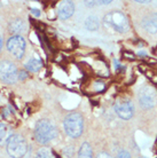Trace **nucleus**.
I'll return each instance as SVG.
<instances>
[{"mask_svg": "<svg viewBox=\"0 0 157 158\" xmlns=\"http://www.w3.org/2000/svg\"><path fill=\"white\" fill-rule=\"evenodd\" d=\"M57 136V130L48 119H40L35 126V138L40 144H47Z\"/></svg>", "mask_w": 157, "mask_h": 158, "instance_id": "f257e3e1", "label": "nucleus"}, {"mask_svg": "<svg viewBox=\"0 0 157 158\" xmlns=\"http://www.w3.org/2000/svg\"><path fill=\"white\" fill-rule=\"evenodd\" d=\"M63 125H64L66 133L70 138L77 139L82 135L84 130V119L80 114H77V112L69 114L64 119Z\"/></svg>", "mask_w": 157, "mask_h": 158, "instance_id": "f03ea898", "label": "nucleus"}, {"mask_svg": "<svg viewBox=\"0 0 157 158\" xmlns=\"http://www.w3.org/2000/svg\"><path fill=\"white\" fill-rule=\"evenodd\" d=\"M28 143L20 134H13L7 140V152L12 158H22L27 154Z\"/></svg>", "mask_w": 157, "mask_h": 158, "instance_id": "7ed1b4c3", "label": "nucleus"}, {"mask_svg": "<svg viewBox=\"0 0 157 158\" xmlns=\"http://www.w3.org/2000/svg\"><path fill=\"white\" fill-rule=\"evenodd\" d=\"M104 24L117 32H126L129 30V21L122 12L108 13L104 16Z\"/></svg>", "mask_w": 157, "mask_h": 158, "instance_id": "20e7f679", "label": "nucleus"}, {"mask_svg": "<svg viewBox=\"0 0 157 158\" xmlns=\"http://www.w3.org/2000/svg\"><path fill=\"white\" fill-rule=\"evenodd\" d=\"M19 79V72L17 68L12 61L4 60L0 62V80L4 83L11 85V84L16 83Z\"/></svg>", "mask_w": 157, "mask_h": 158, "instance_id": "39448f33", "label": "nucleus"}, {"mask_svg": "<svg viewBox=\"0 0 157 158\" xmlns=\"http://www.w3.org/2000/svg\"><path fill=\"white\" fill-rule=\"evenodd\" d=\"M25 40L22 36H12L9 37V39L7 40V49L8 52L12 54L15 59L21 60L24 55V52H25Z\"/></svg>", "mask_w": 157, "mask_h": 158, "instance_id": "423d86ee", "label": "nucleus"}, {"mask_svg": "<svg viewBox=\"0 0 157 158\" xmlns=\"http://www.w3.org/2000/svg\"><path fill=\"white\" fill-rule=\"evenodd\" d=\"M115 111L119 118L129 120L134 115V106L129 99H119L115 103Z\"/></svg>", "mask_w": 157, "mask_h": 158, "instance_id": "0eeeda50", "label": "nucleus"}, {"mask_svg": "<svg viewBox=\"0 0 157 158\" xmlns=\"http://www.w3.org/2000/svg\"><path fill=\"white\" fill-rule=\"evenodd\" d=\"M139 101L142 108L151 109L156 104V92L153 87L143 86L139 91Z\"/></svg>", "mask_w": 157, "mask_h": 158, "instance_id": "6e6552de", "label": "nucleus"}, {"mask_svg": "<svg viewBox=\"0 0 157 158\" xmlns=\"http://www.w3.org/2000/svg\"><path fill=\"white\" fill-rule=\"evenodd\" d=\"M75 13V4L72 1H63L59 6L57 15L61 20H67Z\"/></svg>", "mask_w": 157, "mask_h": 158, "instance_id": "1a4fd4ad", "label": "nucleus"}, {"mask_svg": "<svg viewBox=\"0 0 157 158\" xmlns=\"http://www.w3.org/2000/svg\"><path fill=\"white\" fill-rule=\"evenodd\" d=\"M142 28L145 29L147 32L151 35L157 32V13H153L150 15L146 16L142 20Z\"/></svg>", "mask_w": 157, "mask_h": 158, "instance_id": "9d476101", "label": "nucleus"}, {"mask_svg": "<svg viewBox=\"0 0 157 158\" xmlns=\"http://www.w3.org/2000/svg\"><path fill=\"white\" fill-rule=\"evenodd\" d=\"M25 69L28 71H31V72H38L43 68V62L40 59H30L25 63Z\"/></svg>", "mask_w": 157, "mask_h": 158, "instance_id": "9b49d317", "label": "nucleus"}, {"mask_svg": "<svg viewBox=\"0 0 157 158\" xmlns=\"http://www.w3.org/2000/svg\"><path fill=\"white\" fill-rule=\"evenodd\" d=\"M24 30H25V23L20 19L14 20L9 24V31L12 33H16V36H19V33L23 32Z\"/></svg>", "mask_w": 157, "mask_h": 158, "instance_id": "f8f14e48", "label": "nucleus"}, {"mask_svg": "<svg viewBox=\"0 0 157 158\" xmlns=\"http://www.w3.org/2000/svg\"><path fill=\"white\" fill-rule=\"evenodd\" d=\"M100 27V21H99L98 16H90L86 21H85V28L90 31H95L98 30Z\"/></svg>", "mask_w": 157, "mask_h": 158, "instance_id": "ddd939ff", "label": "nucleus"}, {"mask_svg": "<svg viewBox=\"0 0 157 158\" xmlns=\"http://www.w3.org/2000/svg\"><path fill=\"white\" fill-rule=\"evenodd\" d=\"M78 158H93V154H92V148H91L90 143L84 142L79 149L78 152Z\"/></svg>", "mask_w": 157, "mask_h": 158, "instance_id": "4468645a", "label": "nucleus"}, {"mask_svg": "<svg viewBox=\"0 0 157 158\" xmlns=\"http://www.w3.org/2000/svg\"><path fill=\"white\" fill-rule=\"evenodd\" d=\"M8 128L5 124H0V146H2L6 140H8Z\"/></svg>", "mask_w": 157, "mask_h": 158, "instance_id": "2eb2a0df", "label": "nucleus"}, {"mask_svg": "<svg viewBox=\"0 0 157 158\" xmlns=\"http://www.w3.org/2000/svg\"><path fill=\"white\" fill-rule=\"evenodd\" d=\"M36 158H53V152L49 149L41 148L38 150V152L36 155Z\"/></svg>", "mask_w": 157, "mask_h": 158, "instance_id": "dca6fc26", "label": "nucleus"}, {"mask_svg": "<svg viewBox=\"0 0 157 158\" xmlns=\"http://www.w3.org/2000/svg\"><path fill=\"white\" fill-rule=\"evenodd\" d=\"M79 67H82V68H80V70H82V71L84 72L86 76H90V75H92V73H93V69H92L88 64L80 63V64H79Z\"/></svg>", "mask_w": 157, "mask_h": 158, "instance_id": "f3484780", "label": "nucleus"}, {"mask_svg": "<svg viewBox=\"0 0 157 158\" xmlns=\"http://www.w3.org/2000/svg\"><path fill=\"white\" fill-rule=\"evenodd\" d=\"M30 21H31V23L35 25L36 29H37L38 31H44V30L46 29V25H45L44 23H41V22H37V21L32 20V19H30Z\"/></svg>", "mask_w": 157, "mask_h": 158, "instance_id": "a211bd4d", "label": "nucleus"}, {"mask_svg": "<svg viewBox=\"0 0 157 158\" xmlns=\"http://www.w3.org/2000/svg\"><path fill=\"white\" fill-rule=\"evenodd\" d=\"M122 56H123V59L131 60V61H133V60H135V55H134V54L132 53V52H129V51H123Z\"/></svg>", "mask_w": 157, "mask_h": 158, "instance_id": "6ab92c4d", "label": "nucleus"}, {"mask_svg": "<svg viewBox=\"0 0 157 158\" xmlns=\"http://www.w3.org/2000/svg\"><path fill=\"white\" fill-rule=\"evenodd\" d=\"M64 155L67 156V157H72V155H74V152H75V148L74 147H67V148H64Z\"/></svg>", "mask_w": 157, "mask_h": 158, "instance_id": "aec40b11", "label": "nucleus"}, {"mask_svg": "<svg viewBox=\"0 0 157 158\" xmlns=\"http://www.w3.org/2000/svg\"><path fill=\"white\" fill-rule=\"evenodd\" d=\"M117 158H131V155L127 150H124V149H123V150H121L118 152Z\"/></svg>", "mask_w": 157, "mask_h": 158, "instance_id": "412c9836", "label": "nucleus"}, {"mask_svg": "<svg viewBox=\"0 0 157 158\" xmlns=\"http://www.w3.org/2000/svg\"><path fill=\"white\" fill-rule=\"evenodd\" d=\"M96 158H112V156L109 155L108 152H106V151H103V152H100Z\"/></svg>", "mask_w": 157, "mask_h": 158, "instance_id": "4be33fe9", "label": "nucleus"}, {"mask_svg": "<svg viewBox=\"0 0 157 158\" xmlns=\"http://www.w3.org/2000/svg\"><path fill=\"white\" fill-rule=\"evenodd\" d=\"M28 77V73L27 71H24V70H21L20 72H19V79L20 80H24V79Z\"/></svg>", "mask_w": 157, "mask_h": 158, "instance_id": "5701e85b", "label": "nucleus"}, {"mask_svg": "<svg viewBox=\"0 0 157 158\" xmlns=\"http://www.w3.org/2000/svg\"><path fill=\"white\" fill-rule=\"evenodd\" d=\"M30 12H31L35 16H37V17H39L40 16V10L39 9H37V8H30Z\"/></svg>", "mask_w": 157, "mask_h": 158, "instance_id": "b1692460", "label": "nucleus"}, {"mask_svg": "<svg viewBox=\"0 0 157 158\" xmlns=\"http://www.w3.org/2000/svg\"><path fill=\"white\" fill-rule=\"evenodd\" d=\"M2 48V37H0V51Z\"/></svg>", "mask_w": 157, "mask_h": 158, "instance_id": "393cba45", "label": "nucleus"}, {"mask_svg": "<svg viewBox=\"0 0 157 158\" xmlns=\"http://www.w3.org/2000/svg\"><path fill=\"white\" fill-rule=\"evenodd\" d=\"M139 55H140V56H146L147 54H146L145 52H140V53H139Z\"/></svg>", "mask_w": 157, "mask_h": 158, "instance_id": "a878e982", "label": "nucleus"}, {"mask_svg": "<svg viewBox=\"0 0 157 158\" xmlns=\"http://www.w3.org/2000/svg\"><path fill=\"white\" fill-rule=\"evenodd\" d=\"M142 158H143V157H142Z\"/></svg>", "mask_w": 157, "mask_h": 158, "instance_id": "bb28decb", "label": "nucleus"}]
</instances>
